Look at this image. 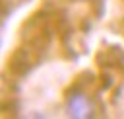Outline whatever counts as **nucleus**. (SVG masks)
Returning a JSON list of instances; mask_svg holds the SVG:
<instances>
[{
	"label": "nucleus",
	"mask_w": 124,
	"mask_h": 119,
	"mask_svg": "<svg viewBox=\"0 0 124 119\" xmlns=\"http://www.w3.org/2000/svg\"><path fill=\"white\" fill-rule=\"evenodd\" d=\"M68 111L72 117H89L91 115V103L85 96L74 94L68 98Z\"/></svg>",
	"instance_id": "f257e3e1"
}]
</instances>
